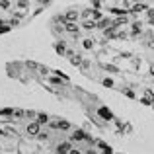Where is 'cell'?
Segmentation results:
<instances>
[{"label":"cell","mask_w":154,"mask_h":154,"mask_svg":"<svg viewBox=\"0 0 154 154\" xmlns=\"http://www.w3.org/2000/svg\"><path fill=\"white\" fill-rule=\"evenodd\" d=\"M27 131H29V133H31V135H35V133H37V131H39V125H37V123H31V125H29V127H27Z\"/></svg>","instance_id":"cell-1"},{"label":"cell","mask_w":154,"mask_h":154,"mask_svg":"<svg viewBox=\"0 0 154 154\" xmlns=\"http://www.w3.org/2000/svg\"><path fill=\"white\" fill-rule=\"evenodd\" d=\"M68 148H70V146H68V144H60V146H59V152L63 154V152H66Z\"/></svg>","instance_id":"cell-2"}]
</instances>
